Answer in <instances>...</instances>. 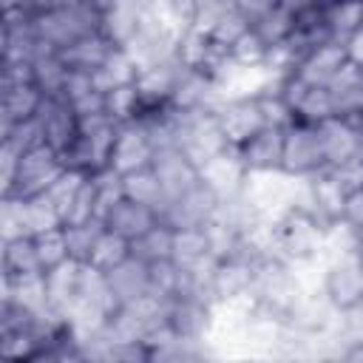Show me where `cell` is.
<instances>
[{
  "mask_svg": "<svg viewBox=\"0 0 363 363\" xmlns=\"http://www.w3.org/2000/svg\"><path fill=\"white\" fill-rule=\"evenodd\" d=\"M323 221L306 207H286L275 218V255L286 264L323 261Z\"/></svg>",
  "mask_w": 363,
  "mask_h": 363,
  "instance_id": "6da1fadb",
  "label": "cell"
},
{
  "mask_svg": "<svg viewBox=\"0 0 363 363\" xmlns=\"http://www.w3.org/2000/svg\"><path fill=\"white\" fill-rule=\"evenodd\" d=\"M99 23H102V14L91 3L57 6V9H48L43 14H34L37 37L54 51H62L65 45L77 43L79 37H85L91 31H99Z\"/></svg>",
  "mask_w": 363,
  "mask_h": 363,
  "instance_id": "7a4b0ae2",
  "label": "cell"
},
{
  "mask_svg": "<svg viewBox=\"0 0 363 363\" xmlns=\"http://www.w3.org/2000/svg\"><path fill=\"white\" fill-rule=\"evenodd\" d=\"M176 145L196 164H204L207 159L224 153L230 139L216 111H176Z\"/></svg>",
  "mask_w": 363,
  "mask_h": 363,
  "instance_id": "3957f363",
  "label": "cell"
},
{
  "mask_svg": "<svg viewBox=\"0 0 363 363\" xmlns=\"http://www.w3.org/2000/svg\"><path fill=\"white\" fill-rule=\"evenodd\" d=\"M298 182L301 179H295L284 170H258V173H247L241 196L252 204V210L261 218L275 221L286 207H292Z\"/></svg>",
  "mask_w": 363,
  "mask_h": 363,
  "instance_id": "277c9868",
  "label": "cell"
},
{
  "mask_svg": "<svg viewBox=\"0 0 363 363\" xmlns=\"http://www.w3.org/2000/svg\"><path fill=\"white\" fill-rule=\"evenodd\" d=\"M281 170L295 179H309L320 170H326V156L320 147L318 125L309 122H292L284 128V159Z\"/></svg>",
  "mask_w": 363,
  "mask_h": 363,
  "instance_id": "5b68a950",
  "label": "cell"
},
{
  "mask_svg": "<svg viewBox=\"0 0 363 363\" xmlns=\"http://www.w3.org/2000/svg\"><path fill=\"white\" fill-rule=\"evenodd\" d=\"M65 170L62 164V156L51 147V145H37L26 153H20V162H17V176H14V184L9 193L3 196H43L51 182Z\"/></svg>",
  "mask_w": 363,
  "mask_h": 363,
  "instance_id": "8992f818",
  "label": "cell"
},
{
  "mask_svg": "<svg viewBox=\"0 0 363 363\" xmlns=\"http://www.w3.org/2000/svg\"><path fill=\"white\" fill-rule=\"evenodd\" d=\"M320 292L329 298L335 309H349L363 298V267L357 255H340L323 261V278H320Z\"/></svg>",
  "mask_w": 363,
  "mask_h": 363,
  "instance_id": "52a82bcc",
  "label": "cell"
},
{
  "mask_svg": "<svg viewBox=\"0 0 363 363\" xmlns=\"http://www.w3.org/2000/svg\"><path fill=\"white\" fill-rule=\"evenodd\" d=\"M218 201H221V199L216 196V190H210V187L199 179L190 190L179 193L176 199H170V201L164 204V210H162V221L170 224L173 230L204 227V224L216 216Z\"/></svg>",
  "mask_w": 363,
  "mask_h": 363,
  "instance_id": "ba28073f",
  "label": "cell"
},
{
  "mask_svg": "<svg viewBox=\"0 0 363 363\" xmlns=\"http://www.w3.org/2000/svg\"><path fill=\"white\" fill-rule=\"evenodd\" d=\"M153 153H156V145L147 136L145 125L142 122H128V125H119V130H116V142H113L108 167H113L119 176H128L133 170L150 167Z\"/></svg>",
  "mask_w": 363,
  "mask_h": 363,
  "instance_id": "9c48e42d",
  "label": "cell"
},
{
  "mask_svg": "<svg viewBox=\"0 0 363 363\" xmlns=\"http://www.w3.org/2000/svg\"><path fill=\"white\" fill-rule=\"evenodd\" d=\"M221 99L224 94L218 91L216 79L196 68H182L170 94V105L176 111H216Z\"/></svg>",
  "mask_w": 363,
  "mask_h": 363,
  "instance_id": "30bf717a",
  "label": "cell"
},
{
  "mask_svg": "<svg viewBox=\"0 0 363 363\" xmlns=\"http://www.w3.org/2000/svg\"><path fill=\"white\" fill-rule=\"evenodd\" d=\"M150 167L156 170L164 193H167V201L176 199L179 193L190 190L201 176H199V164L179 147V145H167V147H159L153 153V162Z\"/></svg>",
  "mask_w": 363,
  "mask_h": 363,
  "instance_id": "8fae6325",
  "label": "cell"
},
{
  "mask_svg": "<svg viewBox=\"0 0 363 363\" xmlns=\"http://www.w3.org/2000/svg\"><path fill=\"white\" fill-rule=\"evenodd\" d=\"M216 116H218L233 147L247 142L252 133H258L264 128V116H261L255 96H224L216 108Z\"/></svg>",
  "mask_w": 363,
  "mask_h": 363,
  "instance_id": "7c38bea8",
  "label": "cell"
},
{
  "mask_svg": "<svg viewBox=\"0 0 363 363\" xmlns=\"http://www.w3.org/2000/svg\"><path fill=\"white\" fill-rule=\"evenodd\" d=\"M318 136H320V147L326 156V167L343 164L349 159H363V136L357 125L340 116H329L318 122Z\"/></svg>",
  "mask_w": 363,
  "mask_h": 363,
  "instance_id": "4fadbf2b",
  "label": "cell"
},
{
  "mask_svg": "<svg viewBox=\"0 0 363 363\" xmlns=\"http://www.w3.org/2000/svg\"><path fill=\"white\" fill-rule=\"evenodd\" d=\"M37 119L43 125L45 145H51L57 153H62L79 136V116L65 96H45Z\"/></svg>",
  "mask_w": 363,
  "mask_h": 363,
  "instance_id": "5bb4252c",
  "label": "cell"
},
{
  "mask_svg": "<svg viewBox=\"0 0 363 363\" xmlns=\"http://www.w3.org/2000/svg\"><path fill=\"white\" fill-rule=\"evenodd\" d=\"M326 88L332 96L335 116H340L352 125H360L363 122V68H357L346 60L343 68L329 79Z\"/></svg>",
  "mask_w": 363,
  "mask_h": 363,
  "instance_id": "9a60e30c",
  "label": "cell"
},
{
  "mask_svg": "<svg viewBox=\"0 0 363 363\" xmlns=\"http://www.w3.org/2000/svg\"><path fill=\"white\" fill-rule=\"evenodd\" d=\"M235 153H238L241 164L247 167V173L281 170V159H284V128L264 125L247 142L235 145Z\"/></svg>",
  "mask_w": 363,
  "mask_h": 363,
  "instance_id": "2e32d148",
  "label": "cell"
},
{
  "mask_svg": "<svg viewBox=\"0 0 363 363\" xmlns=\"http://www.w3.org/2000/svg\"><path fill=\"white\" fill-rule=\"evenodd\" d=\"M167 323L184 340H207L213 329V303L199 298H170Z\"/></svg>",
  "mask_w": 363,
  "mask_h": 363,
  "instance_id": "e0dca14e",
  "label": "cell"
},
{
  "mask_svg": "<svg viewBox=\"0 0 363 363\" xmlns=\"http://www.w3.org/2000/svg\"><path fill=\"white\" fill-rule=\"evenodd\" d=\"M199 176L210 190H216L218 199H230V196L241 193L244 179H247V167L241 164L235 147L230 145L224 153H218V156L207 159L204 164H199Z\"/></svg>",
  "mask_w": 363,
  "mask_h": 363,
  "instance_id": "ac0fdd59",
  "label": "cell"
},
{
  "mask_svg": "<svg viewBox=\"0 0 363 363\" xmlns=\"http://www.w3.org/2000/svg\"><path fill=\"white\" fill-rule=\"evenodd\" d=\"M252 278H255V264L241 258V255H230L216 261L213 269V295L216 303L218 301H241L250 298L252 292Z\"/></svg>",
  "mask_w": 363,
  "mask_h": 363,
  "instance_id": "d6986e66",
  "label": "cell"
},
{
  "mask_svg": "<svg viewBox=\"0 0 363 363\" xmlns=\"http://www.w3.org/2000/svg\"><path fill=\"white\" fill-rule=\"evenodd\" d=\"M346 62V48L337 40H326L323 45L312 48L298 65H295V77H301L309 85H329V79L343 68Z\"/></svg>",
  "mask_w": 363,
  "mask_h": 363,
  "instance_id": "ffe728a7",
  "label": "cell"
},
{
  "mask_svg": "<svg viewBox=\"0 0 363 363\" xmlns=\"http://www.w3.org/2000/svg\"><path fill=\"white\" fill-rule=\"evenodd\" d=\"M3 111H0V130H9L11 125L31 119L40 113L45 94L34 82H3Z\"/></svg>",
  "mask_w": 363,
  "mask_h": 363,
  "instance_id": "44dd1931",
  "label": "cell"
},
{
  "mask_svg": "<svg viewBox=\"0 0 363 363\" xmlns=\"http://www.w3.org/2000/svg\"><path fill=\"white\" fill-rule=\"evenodd\" d=\"M159 221H162V218H159L156 210H150V207H145V204H139V201H130L128 196H122V199L105 213V218H102V224H105L108 230L125 235L128 241H136L139 235H145V233H147L153 224H159Z\"/></svg>",
  "mask_w": 363,
  "mask_h": 363,
  "instance_id": "7402d4cb",
  "label": "cell"
},
{
  "mask_svg": "<svg viewBox=\"0 0 363 363\" xmlns=\"http://www.w3.org/2000/svg\"><path fill=\"white\" fill-rule=\"evenodd\" d=\"M79 272H82V264H79V261H71V258L43 272V278H45V292H48V306H51V312L60 315L62 320H65V312L77 303Z\"/></svg>",
  "mask_w": 363,
  "mask_h": 363,
  "instance_id": "603a6c76",
  "label": "cell"
},
{
  "mask_svg": "<svg viewBox=\"0 0 363 363\" xmlns=\"http://www.w3.org/2000/svg\"><path fill=\"white\" fill-rule=\"evenodd\" d=\"M108 281L113 286V295L122 303H133L145 295H150V264L139 261L136 255H130L128 261H122L119 267L108 269Z\"/></svg>",
  "mask_w": 363,
  "mask_h": 363,
  "instance_id": "cb8c5ba5",
  "label": "cell"
},
{
  "mask_svg": "<svg viewBox=\"0 0 363 363\" xmlns=\"http://www.w3.org/2000/svg\"><path fill=\"white\" fill-rule=\"evenodd\" d=\"M0 298L14 301L17 306H23L26 312H34V315H48L51 312L43 272L23 275V278H0Z\"/></svg>",
  "mask_w": 363,
  "mask_h": 363,
  "instance_id": "d4e9b609",
  "label": "cell"
},
{
  "mask_svg": "<svg viewBox=\"0 0 363 363\" xmlns=\"http://www.w3.org/2000/svg\"><path fill=\"white\" fill-rule=\"evenodd\" d=\"M113 48H116V45H113L102 31H91V34L79 37L77 43L65 45V48L60 51V57L65 60L68 68H74V71H91V74H94V71L111 57Z\"/></svg>",
  "mask_w": 363,
  "mask_h": 363,
  "instance_id": "484cf974",
  "label": "cell"
},
{
  "mask_svg": "<svg viewBox=\"0 0 363 363\" xmlns=\"http://www.w3.org/2000/svg\"><path fill=\"white\" fill-rule=\"evenodd\" d=\"M43 272L34 235H17L11 241H0V278H23Z\"/></svg>",
  "mask_w": 363,
  "mask_h": 363,
  "instance_id": "4316f807",
  "label": "cell"
},
{
  "mask_svg": "<svg viewBox=\"0 0 363 363\" xmlns=\"http://www.w3.org/2000/svg\"><path fill=\"white\" fill-rule=\"evenodd\" d=\"M122 193L130 201H139V204L156 210L159 218H162V210L167 204V193H164V187H162V182H159L153 167H142V170H133V173L122 176Z\"/></svg>",
  "mask_w": 363,
  "mask_h": 363,
  "instance_id": "83f0119b",
  "label": "cell"
},
{
  "mask_svg": "<svg viewBox=\"0 0 363 363\" xmlns=\"http://www.w3.org/2000/svg\"><path fill=\"white\" fill-rule=\"evenodd\" d=\"M210 258H213V252H210V241H207L204 227L173 230V255H170V261L176 267L190 269V267H199Z\"/></svg>",
  "mask_w": 363,
  "mask_h": 363,
  "instance_id": "f1b7e54d",
  "label": "cell"
},
{
  "mask_svg": "<svg viewBox=\"0 0 363 363\" xmlns=\"http://www.w3.org/2000/svg\"><path fill=\"white\" fill-rule=\"evenodd\" d=\"M136 77H139V65L133 62V57L125 48H113L111 57L94 71V82L102 94L122 88V85H130V82H136Z\"/></svg>",
  "mask_w": 363,
  "mask_h": 363,
  "instance_id": "f546056e",
  "label": "cell"
},
{
  "mask_svg": "<svg viewBox=\"0 0 363 363\" xmlns=\"http://www.w3.org/2000/svg\"><path fill=\"white\" fill-rule=\"evenodd\" d=\"M17 199V210H20V224L26 235H40L45 230L62 227V216L43 199V196H14Z\"/></svg>",
  "mask_w": 363,
  "mask_h": 363,
  "instance_id": "4dcf8cb0",
  "label": "cell"
},
{
  "mask_svg": "<svg viewBox=\"0 0 363 363\" xmlns=\"http://www.w3.org/2000/svg\"><path fill=\"white\" fill-rule=\"evenodd\" d=\"M323 17H326V28L332 40L343 43L357 28H363V0H332L326 3Z\"/></svg>",
  "mask_w": 363,
  "mask_h": 363,
  "instance_id": "1f68e13d",
  "label": "cell"
},
{
  "mask_svg": "<svg viewBox=\"0 0 363 363\" xmlns=\"http://www.w3.org/2000/svg\"><path fill=\"white\" fill-rule=\"evenodd\" d=\"M68 65L60 57V51L45 48L37 60H34V85L45 94V96H62V85L68 77Z\"/></svg>",
  "mask_w": 363,
  "mask_h": 363,
  "instance_id": "d6a6232c",
  "label": "cell"
},
{
  "mask_svg": "<svg viewBox=\"0 0 363 363\" xmlns=\"http://www.w3.org/2000/svg\"><path fill=\"white\" fill-rule=\"evenodd\" d=\"M133 244V255L145 264H159V261H170L173 255V227L159 221L153 224L145 235H139Z\"/></svg>",
  "mask_w": 363,
  "mask_h": 363,
  "instance_id": "836d02e7",
  "label": "cell"
},
{
  "mask_svg": "<svg viewBox=\"0 0 363 363\" xmlns=\"http://www.w3.org/2000/svg\"><path fill=\"white\" fill-rule=\"evenodd\" d=\"M102 230H105V224L99 218L79 221V224H62L65 244H68V258L79 261V264H91V255H94V247H96Z\"/></svg>",
  "mask_w": 363,
  "mask_h": 363,
  "instance_id": "e575fe53",
  "label": "cell"
},
{
  "mask_svg": "<svg viewBox=\"0 0 363 363\" xmlns=\"http://www.w3.org/2000/svg\"><path fill=\"white\" fill-rule=\"evenodd\" d=\"M105 113L116 122V125H128L136 122L142 116V96L136 91V82L113 88L105 94Z\"/></svg>",
  "mask_w": 363,
  "mask_h": 363,
  "instance_id": "d590c367",
  "label": "cell"
},
{
  "mask_svg": "<svg viewBox=\"0 0 363 363\" xmlns=\"http://www.w3.org/2000/svg\"><path fill=\"white\" fill-rule=\"evenodd\" d=\"M130 255H133V244L125 235H119V233H113V230L105 227L102 235H99V241H96V247H94L91 264L108 272V269L119 267L122 261H128Z\"/></svg>",
  "mask_w": 363,
  "mask_h": 363,
  "instance_id": "8d00e7d4",
  "label": "cell"
},
{
  "mask_svg": "<svg viewBox=\"0 0 363 363\" xmlns=\"http://www.w3.org/2000/svg\"><path fill=\"white\" fill-rule=\"evenodd\" d=\"M82 182H85V173H79V170H68V167H65V170L51 182V187L43 193V199L62 216V224H65V213H68V207L74 204V199H77Z\"/></svg>",
  "mask_w": 363,
  "mask_h": 363,
  "instance_id": "74e56055",
  "label": "cell"
},
{
  "mask_svg": "<svg viewBox=\"0 0 363 363\" xmlns=\"http://www.w3.org/2000/svg\"><path fill=\"white\" fill-rule=\"evenodd\" d=\"M357 244H360V233L349 221L337 218V221H329L323 227V261L352 255L357 250Z\"/></svg>",
  "mask_w": 363,
  "mask_h": 363,
  "instance_id": "f35d334b",
  "label": "cell"
},
{
  "mask_svg": "<svg viewBox=\"0 0 363 363\" xmlns=\"http://www.w3.org/2000/svg\"><path fill=\"white\" fill-rule=\"evenodd\" d=\"M292 28H295V14L281 3L278 9H272L267 17H261L255 26H252V31L269 45V48H275V45H281V43H286L289 40V34H292Z\"/></svg>",
  "mask_w": 363,
  "mask_h": 363,
  "instance_id": "ab89813d",
  "label": "cell"
},
{
  "mask_svg": "<svg viewBox=\"0 0 363 363\" xmlns=\"http://www.w3.org/2000/svg\"><path fill=\"white\" fill-rule=\"evenodd\" d=\"M258 99V108H261V116H264V125L269 128H286L295 122V113H292V105L284 99V94L275 88H264L255 94Z\"/></svg>",
  "mask_w": 363,
  "mask_h": 363,
  "instance_id": "60d3db41",
  "label": "cell"
},
{
  "mask_svg": "<svg viewBox=\"0 0 363 363\" xmlns=\"http://www.w3.org/2000/svg\"><path fill=\"white\" fill-rule=\"evenodd\" d=\"M34 247H37V258H40L43 272L68 261V244H65L62 227H54V230H45V233L34 235Z\"/></svg>",
  "mask_w": 363,
  "mask_h": 363,
  "instance_id": "b9f144b4",
  "label": "cell"
},
{
  "mask_svg": "<svg viewBox=\"0 0 363 363\" xmlns=\"http://www.w3.org/2000/svg\"><path fill=\"white\" fill-rule=\"evenodd\" d=\"M267 54H269V45H267L252 28H247V31L230 45V57H233L238 65H250V68H264Z\"/></svg>",
  "mask_w": 363,
  "mask_h": 363,
  "instance_id": "7bdbcfd3",
  "label": "cell"
},
{
  "mask_svg": "<svg viewBox=\"0 0 363 363\" xmlns=\"http://www.w3.org/2000/svg\"><path fill=\"white\" fill-rule=\"evenodd\" d=\"M0 139L11 142V145H14L20 153H26V150H31V147H37V145H45L43 125H40V119H37V116L23 119V122L11 125L9 130H0Z\"/></svg>",
  "mask_w": 363,
  "mask_h": 363,
  "instance_id": "ee69618b",
  "label": "cell"
},
{
  "mask_svg": "<svg viewBox=\"0 0 363 363\" xmlns=\"http://www.w3.org/2000/svg\"><path fill=\"white\" fill-rule=\"evenodd\" d=\"M247 28H252V26H250V23L235 11V6H233V9H227V11L218 17V23L210 28V34H213V40H216V43H221V45H227V48H230V45H233V43H235Z\"/></svg>",
  "mask_w": 363,
  "mask_h": 363,
  "instance_id": "f6af8a7d",
  "label": "cell"
},
{
  "mask_svg": "<svg viewBox=\"0 0 363 363\" xmlns=\"http://www.w3.org/2000/svg\"><path fill=\"white\" fill-rule=\"evenodd\" d=\"M326 173H332V179H335L346 193L363 187V159H349V162H343V164L326 167Z\"/></svg>",
  "mask_w": 363,
  "mask_h": 363,
  "instance_id": "bcb514c9",
  "label": "cell"
},
{
  "mask_svg": "<svg viewBox=\"0 0 363 363\" xmlns=\"http://www.w3.org/2000/svg\"><path fill=\"white\" fill-rule=\"evenodd\" d=\"M340 335H343V343L346 346L354 343V340H363V298L357 303H352L349 309L340 312Z\"/></svg>",
  "mask_w": 363,
  "mask_h": 363,
  "instance_id": "7dc6e473",
  "label": "cell"
},
{
  "mask_svg": "<svg viewBox=\"0 0 363 363\" xmlns=\"http://www.w3.org/2000/svg\"><path fill=\"white\" fill-rule=\"evenodd\" d=\"M233 6H235V11H238L250 26H255L261 17H267L272 9H278L281 0H233Z\"/></svg>",
  "mask_w": 363,
  "mask_h": 363,
  "instance_id": "c3c4849f",
  "label": "cell"
},
{
  "mask_svg": "<svg viewBox=\"0 0 363 363\" xmlns=\"http://www.w3.org/2000/svg\"><path fill=\"white\" fill-rule=\"evenodd\" d=\"M343 221H349L357 233L363 230V187L352 190L346 196V204H343Z\"/></svg>",
  "mask_w": 363,
  "mask_h": 363,
  "instance_id": "681fc988",
  "label": "cell"
},
{
  "mask_svg": "<svg viewBox=\"0 0 363 363\" xmlns=\"http://www.w3.org/2000/svg\"><path fill=\"white\" fill-rule=\"evenodd\" d=\"M343 48H346V60L357 68H363V28H357L352 37L343 40Z\"/></svg>",
  "mask_w": 363,
  "mask_h": 363,
  "instance_id": "f907efd6",
  "label": "cell"
},
{
  "mask_svg": "<svg viewBox=\"0 0 363 363\" xmlns=\"http://www.w3.org/2000/svg\"><path fill=\"white\" fill-rule=\"evenodd\" d=\"M0 6H3V11H11V9L28 11V0H0Z\"/></svg>",
  "mask_w": 363,
  "mask_h": 363,
  "instance_id": "816d5d0a",
  "label": "cell"
},
{
  "mask_svg": "<svg viewBox=\"0 0 363 363\" xmlns=\"http://www.w3.org/2000/svg\"><path fill=\"white\" fill-rule=\"evenodd\" d=\"M88 3H91V6H94L99 14H105L108 9H113V6H116V3H122V0H88Z\"/></svg>",
  "mask_w": 363,
  "mask_h": 363,
  "instance_id": "f5cc1de1",
  "label": "cell"
},
{
  "mask_svg": "<svg viewBox=\"0 0 363 363\" xmlns=\"http://www.w3.org/2000/svg\"><path fill=\"white\" fill-rule=\"evenodd\" d=\"M357 128H360V136H363V122H360V125H357Z\"/></svg>",
  "mask_w": 363,
  "mask_h": 363,
  "instance_id": "db71d44e",
  "label": "cell"
},
{
  "mask_svg": "<svg viewBox=\"0 0 363 363\" xmlns=\"http://www.w3.org/2000/svg\"><path fill=\"white\" fill-rule=\"evenodd\" d=\"M360 238H363V230H360Z\"/></svg>",
  "mask_w": 363,
  "mask_h": 363,
  "instance_id": "11a10c76",
  "label": "cell"
}]
</instances>
